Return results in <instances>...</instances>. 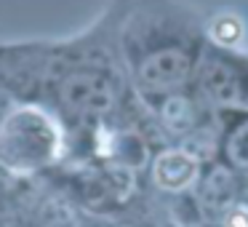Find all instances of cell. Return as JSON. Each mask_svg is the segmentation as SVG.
Listing matches in <instances>:
<instances>
[{
	"instance_id": "obj_1",
	"label": "cell",
	"mask_w": 248,
	"mask_h": 227,
	"mask_svg": "<svg viewBox=\"0 0 248 227\" xmlns=\"http://www.w3.org/2000/svg\"><path fill=\"white\" fill-rule=\"evenodd\" d=\"M54 150V131L48 120L35 115L32 110H22L6 118L0 126V161L6 166L24 171L48 161Z\"/></svg>"
},
{
	"instance_id": "obj_2",
	"label": "cell",
	"mask_w": 248,
	"mask_h": 227,
	"mask_svg": "<svg viewBox=\"0 0 248 227\" xmlns=\"http://www.w3.org/2000/svg\"><path fill=\"white\" fill-rule=\"evenodd\" d=\"M62 102L78 113H102L112 104V88L91 72H75L62 83Z\"/></svg>"
},
{
	"instance_id": "obj_3",
	"label": "cell",
	"mask_w": 248,
	"mask_h": 227,
	"mask_svg": "<svg viewBox=\"0 0 248 227\" xmlns=\"http://www.w3.org/2000/svg\"><path fill=\"white\" fill-rule=\"evenodd\" d=\"M189 174H192V163L179 155H168L157 163V179L168 187H179L182 182L189 179Z\"/></svg>"
},
{
	"instance_id": "obj_4",
	"label": "cell",
	"mask_w": 248,
	"mask_h": 227,
	"mask_svg": "<svg viewBox=\"0 0 248 227\" xmlns=\"http://www.w3.org/2000/svg\"><path fill=\"white\" fill-rule=\"evenodd\" d=\"M6 123V94L0 91V126Z\"/></svg>"
}]
</instances>
